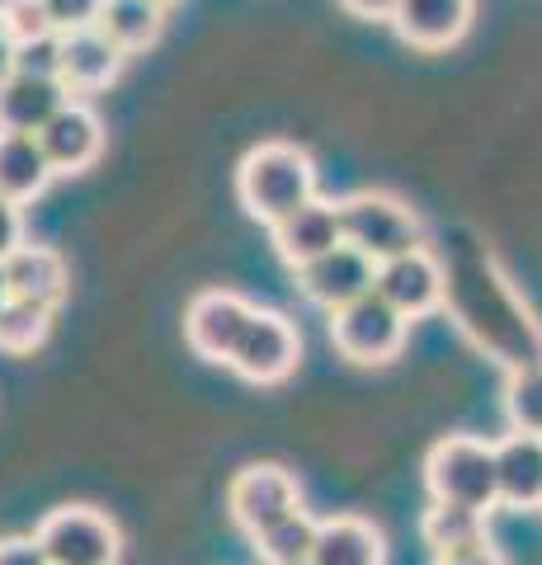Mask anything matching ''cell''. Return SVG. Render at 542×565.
<instances>
[{"instance_id": "6da1fadb", "label": "cell", "mask_w": 542, "mask_h": 565, "mask_svg": "<svg viewBox=\"0 0 542 565\" xmlns=\"http://www.w3.org/2000/svg\"><path fill=\"white\" fill-rule=\"evenodd\" d=\"M317 199V166L302 147L293 141H259L246 151V161L236 170V203L251 212L255 222H284L288 212Z\"/></svg>"}, {"instance_id": "7a4b0ae2", "label": "cell", "mask_w": 542, "mask_h": 565, "mask_svg": "<svg viewBox=\"0 0 542 565\" xmlns=\"http://www.w3.org/2000/svg\"><path fill=\"white\" fill-rule=\"evenodd\" d=\"M425 486L434 504H463V509H491L500 504V476H496V444L467 434H448L425 457Z\"/></svg>"}, {"instance_id": "3957f363", "label": "cell", "mask_w": 542, "mask_h": 565, "mask_svg": "<svg viewBox=\"0 0 542 565\" xmlns=\"http://www.w3.org/2000/svg\"><path fill=\"white\" fill-rule=\"evenodd\" d=\"M340 226H344V245L363 250L373 264L425 245V222L396 193H382V189H359L340 199Z\"/></svg>"}, {"instance_id": "277c9868", "label": "cell", "mask_w": 542, "mask_h": 565, "mask_svg": "<svg viewBox=\"0 0 542 565\" xmlns=\"http://www.w3.org/2000/svg\"><path fill=\"white\" fill-rule=\"evenodd\" d=\"M406 330H411V321L392 302H382L378 292L359 297V302H349L340 311H330V344L359 367L392 363L396 353L406 349Z\"/></svg>"}, {"instance_id": "5b68a950", "label": "cell", "mask_w": 542, "mask_h": 565, "mask_svg": "<svg viewBox=\"0 0 542 565\" xmlns=\"http://www.w3.org/2000/svg\"><path fill=\"white\" fill-rule=\"evenodd\" d=\"M52 565H118V527L91 504H62L33 527Z\"/></svg>"}, {"instance_id": "8992f818", "label": "cell", "mask_w": 542, "mask_h": 565, "mask_svg": "<svg viewBox=\"0 0 542 565\" xmlns=\"http://www.w3.org/2000/svg\"><path fill=\"white\" fill-rule=\"evenodd\" d=\"M293 509H302V490H297L293 471H284L278 462H251L226 486V514L246 537L265 533L269 523L288 519Z\"/></svg>"}, {"instance_id": "52a82bcc", "label": "cell", "mask_w": 542, "mask_h": 565, "mask_svg": "<svg viewBox=\"0 0 542 565\" xmlns=\"http://www.w3.org/2000/svg\"><path fill=\"white\" fill-rule=\"evenodd\" d=\"M297 359H302V334H297V326L284 311H255L226 367H232L241 382L274 386L293 373Z\"/></svg>"}, {"instance_id": "ba28073f", "label": "cell", "mask_w": 542, "mask_h": 565, "mask_svg": "<svg viewBox=\"0 0 542 565\" xmlns=\"http://www.w3.org/2000/svg\"><path fill=\"white\" fill-rule=\"evenodd\" d=\"M251 316H255V307L246 297H236L226 288H208L184 307V340L208 363H232L236 340L246 334Z\"/></svg>"}, {"instance_id": "9c48e42d", "label": "cell", "mask_w": 542, "mask_h": 565, "mask_svg": "<svg viewBox=\"0 0 542 565\" xmlns=\"http://www.w3.org/2000/svg\"><path fill=\"white\" fill-rule=\"evenodd\" d=\"M373 292L382 302H392L406 321H419V316H429L448 297V274H444V264L419 245V250H406V255L378 264Z\"/></svg>"}, {"instance_id": "30bf717a", "label": "cell", "mask_w": 542, "mask_h": 565, "mask_svg": "<svg viewBox=\"0 0 542 565\" xmlns=\"http://www.w3.org/2000/svg\"><path fill=\"white\" fill-rule=\"evenodd\" d=\"M293 274H297V288H302L307 302H317L321 311H340V307H349V302H359V297L373 292L378 264L363 250H354V245H336L330 255L311 259V264H302V269H293Z\"/></svg>"}, {"instance_id": "8fae6325", "label": "cell", "mask_w": 542, "mask_h": 565, "mask_svg": "<svg viewBox=\"0 0 542 565\" xmlns=\"http://www.w3.org/2000/svg\"><path fill=\"white\" fill-rule=\"evenodd\" d=\"M274 236V250L288 269H302V264L330 255L336 245H344V226H340V203H326V199H311L297 212H288L284 222L269 226Z\"/></svg>"}, {"instance_id": "7c38bea8", "label": "cell", "mask_w": 542, "mask_h": 565, "mask_svg": "<svg viewBox=\"0 0 542 565\" xmlns=\"http://www.w3.org/2000/svg\"><path fill=\"white\" fill-rule=\"evenodd\" d=\"M477 0H401L392 14V29L401 43H411L419 52H444L453 43H463V33L471 29Z\"/></svg>"}, {"instance_id": "4fadbf2b", "label": "cell", "mask_w": 542, "mask_h": 565, "mask_svg": "<svg viewBox=\"0 0 542 565\" xmlns=\"http://www.w3.org/2000/svg\"><path fill=\"white\" fill-rule=\"evenodd\" d=\"M39 141H43L47 161H52V174H81V170H91L99 161V151H104V122H99V114L85 99H72L39 132Z\"/></svg>"}, {"instance_id": "5bb4252c", "label": "cell", "mask_w": 542, "mask_h": 565, "mask_svg": "<svg viewBox=\"0 0 542 565\" xmlns=\"http://www.w3.org/2000/svg\"><path fill=\"white\" fill-rule=\"evenodd\" d=\"M76 95L66 90L62 81L52 76H20V71H6L0 76V132H33L39 137L57 109H66Z\"/></svg>"}, {"instance_id": "9a60e30c", "label": "cell", "mask_w": 542, "mask_h": 565, "mask_svg": "<svg viewBox=\"0 0 542 565\" xmlns=\"http://www.w3.org/2000/svg\"><path fill=\"white\" fill-rule=\"evenodd\" d=\"M124 57H128V52L118 47L99 24L62 33V85L72 95H95V90H104V85L118 81Z\"/></svg>"}, {"instance_id": "2e32d148", "label": "cell", "mask_w": 542, "mask_h": 565, "mask_svg": "<svg viewBox=\"0 0 542 565\" xmlns=\"http://www.w3.org/2000/svg\"><path fill=\"white\" fill-rule=\"evenodd\" d=\"M500 504L542 509V434H504L496 444Z\"/></svg>"}, {"instance_id": "e0dca14e", "label": "cell", "mask_w": 542, "mask_h": 565, "mask_svg": "<svg viewBox=\"0 0 542 565\" xmlns=\"http://www.w3.org/2000/svg\"><path fill=\"white\" fill-rule=\"evenodd\" d=\"M52 180V161L33 132H0V199L33 203Z\"/></svg>"}, {"instance_id": "ac0fdd59", "label": "cell", "mask_w": 542, "mask_h": 565, "mask_svg": "<svg viewBox=\"0 0 542 565\" xmlns=\"http://www.w3.org/2000/svg\"><path fill=\"white\" fill-rule=\"evenodd\" d=\"M6 282H10V297H24V302H43L57 311V302L66 297V264L57 250H47V245H33L24 241L20 250H14L6 264Z\"/></svg>"}, {"instance_id": "d6986e66", "label": "cell", "mask_w": 542, "mask_h": 565, "mask_svg": "<svg viewBox=\"0 0 542 565\" xmlns=\"http://www.w3.org/2000/svg\"><path fill=\"white\" fill-rule=\"evenodd\" d=\"M387 561V542L369 519L340 514L326 519L317 546H311V565H382Z\"/></svg>"}, {"instance_id": "ffe728a7", "label": "cell", "mask_w": 542, "mask_h": 565, "mask_svg": "<svg viewBox=\"0 0 542 565\" xmlns=\"http://www.w3.org/2000/svg\"><path fill=\"white\" fill-rule=\"evenodd\" d=\"M99 29L124 47V52H147L166 29V10L156 0H104Z\"/></svg>"}, {"instance_id": "44dd1931", "label": "cell", "mask_w": 542, "mask_h": 565, "mask_svg": "<svg viewBox=\"0 0 542 565\" xmlns=\"http://www.w3.org/2000/svg\"><path fill=\"white\" fill-rule=\"evenodd\" d=\"M419 537H425L434 556L463 552V546L486 542V514L481 509H463V504H434L419 519Z\"/></svg>"}, {"instance_id": "7402d4cb", "label": "cell", "mask_w": 542, "mask_h": 565, "mask_svg": "<svg viewBox=\"0 0 542 565\" xmlns=\"http://www.w3.org/2000/svg\"><path fill=\"white\" fill-rule=\"evenodd\" d=\"M321 523L307 514V509H293L288 519L269 523L265 533H255V556L265 565H297V561H311V546H317Z\"/></svg>"}, {"instance_id": "603a6c76", "label": "cell", "mask_w": 542, "mask_h": 565, "mask_svg": "<svg viewBox=\"0 0 542 565\" xmlns=\"http://www.w3.org/2000/svg\"><path fill=\"white\" fill-rule=\"evenodd\" d=\"M47 330H52V307L10 297L6 311H0V353H33L47 340Z\"/></svg>"}, {"instance_id": "cb8c5ba5", "label": "cell", "mask_w": 542, "mask_h": 565, "mask_svg": "<svg viewBox=\"0 0 542 565\" xmlns=\"http://www.w3.org/2000/svg\"><path fill=\"white\" fill-rule=\"evenodd\" d=\"M504 419L514 434H542V363L519 367L504 386Z\"/></svg>"}, {"instance_id": "d4e9b609", "label": "cell", "mask_w": 542, "mask_h": 565, "mask_svg": "<svg viewBox=\"0 0 542 565\" xmlns=\"http://www.w3.org/2000/svg\"><path fill=\"white\" fill-rule=\"evenodd\" d=\"M6 71H20V76H52L62 81V33H43V39L14 43Z\"/></svg>"}, {"instance_id": "484cf974", "label": "cell", "mask_w": 542, "mask_h": 565, "mask_svg": "<svg viewBox=\"0 0 542 565\" xmlns=\"http://www.w3.org/2000/svg\"><path fill=\"white\" fill-rule=\"evenodd\" d=\"M43 33H57L43 10V0H0V39H6V47L43 39Z\"/></svg>"}, {"instance_id": "4316f807", "label": "cell", "mask_w": 542, "mask_h": 565, "mask_svg": "<svg viewBox=\"0 0 542 565\" xmlns=\"http://www.w3.org/2000/svg\"><path fill=\"white\" fill-rule=\"evenodd\" d=\"M47 20L57 33H76V29H95L104 14V0H43Z\"/></svg>"}, {"instance_id": "83f0119b", "label": "cell", "mask_w": 542, "mask_h": 565, "mask_svg": "<svg viewBox=\"0 0 542 565\" xmlns=\"http://www.w3.org/2000/svg\"><path fill=\"white\" fill-rule=\"evenodd\" d=\"M24 245V217H20V203L0 199V264H6L14 250Z\"/></svg>"}, {"instance_id": "f1b7e54d", "label": "cell", "mask_w": 542, "mask_h": 565, "mask_svg": "<svg viewBox=\"0 0 542 565\" xmlns=\"http://www.w3.org/2000/svg\"><path fill=\"white\" fill-rule=\"evenodd\" d=\"M0 565H52L39 537H6L0 542Z\"/></svg>"}, {"instance_id": "f546056e", "label": "cell", "mask_w": 542, "mask_h": 565, "mask_svg": "<svg viewBox=\"0 0 542 565\" xmlns=\"http://www.w3.org/2000/svg\"><path fill=\"white\" fill-rule=\"evenodd\" d=\"M434 565H504V556L496 552L491 542H477V546H463V552L434 556Z\"/></svg>"}, {"instance_id": "4dcf8cb0", "label": "cell", "mask_w": 542, "mask_h": 565, "mask_svg": "<svg viewBox=\"0 0 542 565\" xmlns=\"http://www.w3.org/2000/svg\"><path fill=\"white\" fill-rule=\"evenodd\" d=\"M349 14H359V20H392L401 0H340Z\"/></svg>"}, {"instance_id": "1f68e13d", "label": "cell", "mask_w": 542, "mask_h": 565, "mask_svg": "<svg viewBox=\"0 0 542 565\" xmlns=\"http://www.w3.org/2000/svg\"><path fill=\"white\" fill-rule=\"evenodd\" d=\"M6 302H10V282H6V269H0V311H6Z\"/></svg>"}, {"instance_id": "d6a6232c", "label": "cell", "mask_w": 542, "mask_h": 565, "mask_svg": "<svg viewBox=\"0 0 542 565\" xmlns=\"http://www.w3.org/2000/svg\"><path fill=\"white\" fill-rule=\"evenodd\" d=\"M156 6H161V10H166V6H174V0H156Z\"/></svg>"}, {"instance_id": "836d02e7", "label": "cell", "mask_w": 542, "mask_h": 565, "mask_svg": "<svg viewBox=\"0 0 542 565\" xmlns=\"http://www.w3.org/2000/svg\"><path fill=\"white\" fill-rule=\"evenodd\" d=\"M297 565H311V561H297Z\"/></svg>"}]
</instances>
